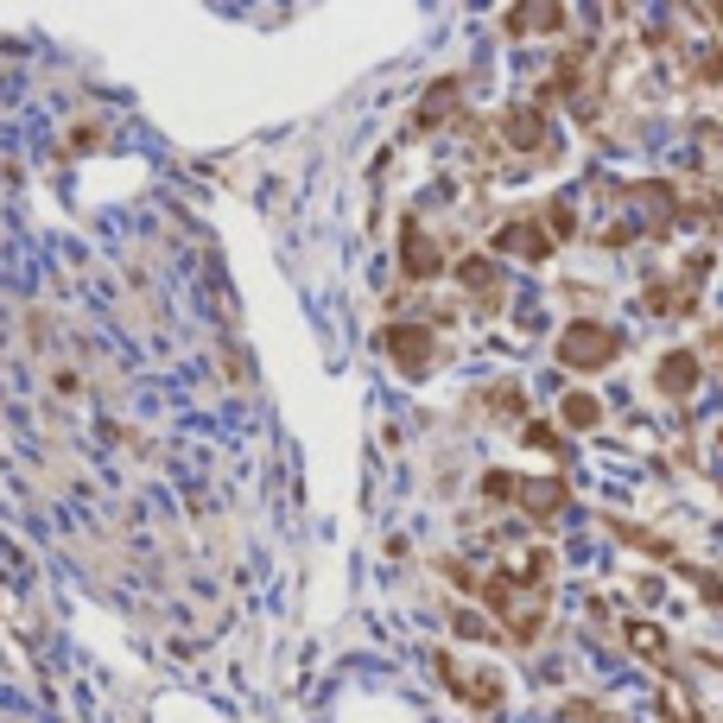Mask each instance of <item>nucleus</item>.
Listing matches in <instances>:
<instances>
[{
  "label": "nucleus",
  "instance_id": "f257e3e1",
  "mask_svg": "<svg viewBox=\"0 0 723 723\" xmlns=\"http://www.w3.org/2000/svg\"><path fill=\"white\" fill-rule=\"evenodd\" d=\"M483 603L508 622L515 641H540L546 609H552V591H546V584H520L515 571H495L489 584H483Z\"/></svg>",
  "mask_w": 723,
  "mask_h": 723
},
{
  "label": "nucleus",
  "instance_id": "f03ea898",
  "mask_svg": "<svg viewBox=\"0 0 723 723\" xmlns=\"http://www.w3.org/2000/svg\"><path fill=\"white\" fill-rule=\"evenodd\" d=\"M616 356H622V336L609 324H596V317H578V324L559 331V362L578 368V375H596V368H609Z\"/></svg>",
  "mask_w": 723,
  "mask_h": 723
},
{
  "label": "nucleus",
  "instance_id": "7ed1b4c3",
  "mask_svg": "<svg viewBox=\"0 0 723 723\" xmlns=\"http://www.w3.org/2000/svg\"><path fill=\"white\" fill-rule=\"evenodd\" d=\"M381 349H388V362L400 375H413V381L439 368V336L425 331V324H388V331H381Z\"/></svg>",
  "mask_w": 723,
  "mask_h": 723
},
{
  "label": "nucleus",
  "instance_id": "20e7f679",
  "mask_svg": "<svg viewBox=\"0 0 723 723\" xmlns=\"http://www.w3.org/2000/svg\"><path fill=\"white\" fill-rule=\"evenodd\" d=\"M622 197H628V209H641V235H667L679 223V191L660 179H635Z\"/></svg>",
  "mask_w": 723,
  "mask_h": 723
},
{
  "label": "nucleus",
  "instance_id": "39448f33",
  "mask_svg": "<svg viewBox=\"0 0 723 723\" xmlns=\"http://www.w3.org/2000/svg\"><path fill=\"white\" fill-rule=\"evenodd\" d=\"M501 140L515 147V153H552V121H546L540 102H515L508 115H501Z\"/></svg>",
  "mask_w": 723,
  "mask_h": 723
},
{
  "label": "nucleus",
  "instance_id": "423d86ee",
  "mask_svg": "<svg viewBox=\"0 0 723 723\" xmlns=\"http://www.w3.org/2000/svg\"><path fill=\"white\" fill-rule=\"evenodd\" d=\"M457 285L476 311H501V267L489 255H464L457 260Z\"/></svg>",
  "mask_w": 723,
  "mask_h": 723
},
{
  "label": "nucleus",
  "instance_id": "0eeeda50",
  "mask_svg": "<svg viewBox=\"0 0 723 723\" xmlns=\"http://www.w3.org/2000/svg\"><path fill=\"white\" fill-rule=\"evenodd\" d=\"M495 255H508V260H527V267H540V260L552 255V235H546L540 223L515 216V223H501V229H495Z\"/></svg>",
  "mask_w": 723,
  "mask_h": 723
},
{
  "label": "nucleus",
  "instance_id": "6e6552de",
  "mask_svg": "<svg viewBox=\"0 0 723 723\" xmlns=\"http://www.w3.org/2000/svg\"><path fill=\"white\" fill-rule=\"evenodd\" d=\"M439 267H444V255H439V241H432V229L407 223V229H400V273H407V280H432Z\"/></svg>",
  "mask_w": 723,
  "mask_h": 723
},
{
  "label": "nucleus",
  "instance_id": "1a4fd4ad",
  "mask_svg": "<svg viewBox=\"0 0 723 723\" xmlns=\"http://www.w3.org/2000/svg\"><path fill=\"white\" fill-rule=\"evenodd\" d=\"M515 501L527 508L533 520H552V515H565V483L559 476H527V483H515Z\"/></svg>",
  "mask_w": 723,
  "mask_h": 723
},
{
  "label": "nucleus",
  "instance_id": "9d476101",
  "mask_svg": "<svg viewBox=\"0 0 723 723\" xmlns=\"http://www.w3.org/2000/svg\"><path fill=\"white\" fill-rule=\"evenodd\" d=\"M457 108H464V83H457V77H444V83H432V96H425V102H419L413 128H419V133H439L444 121H451V115H457Z\"/></svg>",
  "mask_w": 723,
  "mask_h": 723
},
{
  "label": "nucleus",
  "instance_id": "9b49d317",
  "mask_svg": "<svg viewBox=\"0 0 723 723\" xmlns=\"http://www.w3.org/2000/svg\"><path fill=\"white\" fill-rule=\"evenodd\" d=\"M654 381H660V393H672V400L698 393V356H692V349H667L660 368H654Z\"/></svg>",
  "mask_w": 723,
  "mask_h": 723
},
{
  "label": "nucleus",
  "instance_id": "f8f14e48",
  "mask_svg": "<svg viewBox=\"0 0 723 723\" xmlns=\"http://www.w3.org/2000/svg\"><path fill=\"white\" fill-rule=\"evenodd\" d=\"M559 413H565L571 432H596V425H603V400H596L591 388H578V393H565V407H559Z\"/></svg>",
  "mask_w": 723,
  "mask_h": 723
},
{
  "label": "nucleus",
  "instance_id": "ddd939ff",
  "mask_svg": "<svg viewBox=\"0 0 723 723\" xmlns=\"http://www.w3.org/2000/svg\"><path fill=\"white\" fill-rule=\"evenodd\" d=\"M565 26V7H515V13H508V32H520V39H527V32H559Z\"/></svg>",
  "mask_w": 723,
  "mask_h": 723
},
{
  "label": "nucleus",
  "instance_id": "4468645a",
  "mask_svg": "<svg viewBox=\"0 0 723 723\" xmlns=\"http://www.w3.org/2000/svg\"><path fill=\"white\" fill-rule=\"evenodd\" d=\"M628 641H635L641 660H667V635H660L654 622H628Z\"/></svg>",
  "mask_w": 723,
  "mask_h": 723
},
{
  "label": "nucleus",
  "instance_id": "2eb2a0df",
  "mask_svg": "<svg viewBox=\"0 0 723 723\" xmlns=\"http://www.w3.org/2000/svg\"><path fill=\"white\" fill-rule=\"evenodd\" d=\"M464 698L476 711H495V704H501V679H495V672H476V679H464Z\"/></svg>",
  "mask_w": 723,
  "mask_h": 723
},
{
  "label": "nucleus",
  "instance_id": "dca6fc26",
  "mask_svg": "<svg viewBox=\"0 0 723 723\" xmlns=\"http://www.w3.org/2000/svg\"><path fill=\"white\" fill-rule=\"evenodd\" d=\"M546 229H552V241H565V235H578V209H571L565 197H552V204H546Z\"/></svg>",
  "mask_w": 723,
  "mask_h": 723
},
{
  "label": "nucleus",
  "instance_id": "f3484780",
  "mask_svg": "<svg viewBox=\"0 0 723 723\" xmlns=\"http://www.w3.org/2000/svg\"><path fill=\"white\" fill-rule=\"evenodd\" d=\"M489 407H495V413H515V419H527V393H520L515 381H495Z\"/></svg>",
  "mask_w": 723,
  "mask_h": 723
},
{
  "label": "nucleus",
  "instance_id": "a211bd4d",
  "mask_svg": "<svg viewBox=\"0 0 723 723\" xmlns=\"http://www.w3.org/2000/svg\"><path fill=\"white\" fill-rule=\"evenodd\" d=\"M508 495H515V476H508V470H489V476H483V501H508Z\"/></svg>",
  "mask_w": 723,
  "mask_h": 723
},
{
  "label": "nucleus",
  "instance_id": "6ab92c4d",
  "mask_svg": "<svg viewBox=\"0 0 723 723\" xmlns=\"http://www.w3.org/2000/svg\"><path fill=\"white\" fill-rule=\"evenodd\" d=\"M457 635H464V641H489V622L470 616V609H457Z\"/></svg>",
  "mask_w": 723,
  "mask_h": 723
},
{
  "label": "nucleus",
  "instance_id": "aec40b11",
  "mask_svg": "<svg viewBox=\"0 0 723 723\" xmlns=\"http://www.w3.org/2000/svg\"><path fill=\"white\" fill-rule=\"evenodd\" d=\"M102 140V128H71V140H64V153H89Z\"/></svg>",
  "mask_w": 723,
  "mask_h": 723
},
{
  "label": "nucleus",
  "instance_id": "412c9836",
  "mask_svg": "<svg viewBox=\"0 0 723 723\" xmlns=\"http://www.w3.org/2000/svg\"><path fill=\"white\" fill-rule=\"evenodd\" d=\"M520 439L533 444V451H559V432H552V425H527Z\"/></svg>",
  "mask_w": 723,
  "mask_h": 723
},
{
  "label": "nucleus",
  "instance_id": "4be33fe9",
  "mask_svg": "<svg viewBox=\"0 0 723 723\" xmlns=\"http://www.w3.org/2000/svg\"><path fill=\"white\" fill-rule=\"evenodd\" d=\"M717 356H723V331H717Z\"/></svg>",
  "mask_w": 723,
  "mask_h": 723
}]
</instances>
